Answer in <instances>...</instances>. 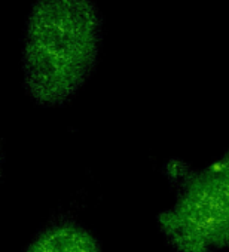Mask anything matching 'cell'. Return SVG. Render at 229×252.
<instances>
[{"instance_id":"3","label":"cell","mask_w":229,"mask_h":252,"mask_svg":"<svg viewBox=\"0 0 229 252\" xmlns=\"http://www.w3.org/2000/svg\"><path fill=\"white\" fill-rule=\"evenodd\" d=\"M24 252H103L97 237L85 227L61 221L42 230Z\"/></svg>"},{"instance_id":"1","label":"cell","mask_w":229,"mask_h":252,"mask_svg":"<svg viewBox=\"0 0 229 252\" xmlns=\"http://www.w3.org/2000/svg\"><path fill=\"white\" fill-rule=\"evenodd\" d=\"M103 20L92 0H36L23 39V80L43 107L72 99L95 70Z\"/></svg>"},{"instance_id":"4","label":"cell","mask_w":229,"mask_h":252,"mask_svg":"<svg viewBox=\"0 0 229 252\" xmlns=\"http://www.w3.org/2000/svg\"><path fill=\"white\" fill-rule=\"evenodd\" d=\"M216 165L225 172V174H228L229 175V147L226 149V152L223 153V156L216 162Z\"/></svg>"},{"instance_id":"2","label":"cell","mask_w":229,"mask_h":252,"mask_svg":"<svg viewBox=\"0 0 229 252\" xmlns=\"http://www.w3.org/2000/svg\"><path fill=\"white\" fill-rule=\"evenodd\" d=\"M159 228L179 252L229 249V175L216 163L193 175L177 202L159 215Z\"/></svg>"}]
</instances>
